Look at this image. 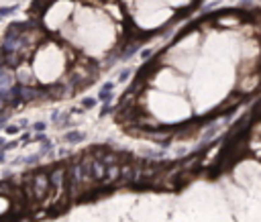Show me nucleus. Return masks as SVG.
Wrapping results in <instances>:
<instances>
[{
	"instance_id": "8",
	"label": "nucleus",
	"mask_w": 261,
	"mask_h": 222,
	"mask_svg": "<svg viewBox=\"0 0 261 222\" xmlns=\"http://www.w3.org/2000/svg\"><path fill=\"white\" fill-rule=\"evenodd\" d=\"M82 106H84L86 110L94 108V106H96V98H84V100H82Z\"/></svg>"
},
{
	"instance_id": "11",
	"label": "nucleus",
	"mask_w": 261,
	"mask_h": 222,
	"mask_svg": "<svg viewBox=\"0 0 261 222\" xmlns=\"http://www.w3.org/2000/svg\"><path fill=\"white\" fill-rule=\"evenodd\" d=\"M47 129L45 122H35V130H39V132H43V130Z\"/></svg>"
},
{
	"instance_id": "1",
	"label": "nucleus",
	"mask_w": 261,
	"mask_h": 222,
	"mask_svg": "<svg viewBox=\"0 0 261 222\" xmlns=\"http://www.w3.org/2000/svg\"><path fill=\"white\" fill-rule=\"evenodd\" d=\"M65 175H68V171H65L63 167H55V169H51V171H49V184H51V189L61 192V189L65 187Z\"/></svg>"
},
{
	"instance_id": "13",
	"label": "nucleus",
	"mask_w": 261,
	"mask_h": 222,
	"mask_svg": "<svg viewBox=\"0 0 261 222\" xmlns=\"http://www.w3.org/2000/svg\"><path fill=\"white\" fill-rule=\"evenodd\" d=\"M8 124H6V118L4 116H0V129H6Z\"/></svg>"
},
{
	"instance_id": "6",
	"label": "nucleus",
	"mask_w": 261,
	"mask_h": 222,
	"mask_svg": "<svg viewBox=\"0 0 261 222\" xmlns=\"http://www.w3.org/2000/svg\"><path fill=\"white\" fill-rule=\"evenodd\" d=\"M16 10H19V6H4V8H0V18L8 16V14H14Z\"/></svg>"
},
{
	"instance_id": "7",
	"label": "nucleus",
	"mask_w": 261,
	"mask_h": 222,
	"mask_svg": "<svg viewBox=\"0 0 261 222\" xmlns=\"http://www.w3.org/2000/svg\"><path fill=\"white\" fill-rule=\"evenodd\" d=\"M133 75V70H123L120 73H118V82L120 84H125V82H129V78Z\"/></svg>"
},
{
	"instance_id": "15",
	"label": "nucleus",
	"mask_w": 261,
	"mask_h": 222,
	"mask_svg": "<svg viewBox=\"0 0 261 222\" xmlns=\"http://www.w3.org/2000/svg\"><path fill=\"white\" fill-rule=\"evenodd\" d=\"M4 108H6V104H4V102H2V100H0V114H2V112H4Z\"/></svg>"
},
{
	"instance_id": "10",
	"label": "nucleus",
	"mask_w": 261,
	"mask_h": 222,
	"mask_svg": "<svg viewBox=\"0 0 261 222\" xmlns=\"http://www.w3.org/2000/svg\"><path fill=\"white\" fill-rule=\"evenodd\" d=\"M6 132H8V135H16V132H19V127H14V124H10V127H6Z\"/></svg>"
},
{
	"instance_id": "12",
	"label": "nucleus",
	"mask_w": 261,
	"mask_h": 222,
	"mask_svg": "<svg viewBox=\"0 0 261 222\" xmlns=\"http://www.w3.org/2000/svg\"><path fill=\"white\" fill-rule=\"evenodd\" d=\"M141 57L149 59V57H151V49H143V51H141Z\"/></svg>"
},
{
	"instance_id": "14",
	"label": "nucleus",
	"mask_w": 261,
	"mask_h": 222,
	"mask_svg": "<svg viewBox=\"0 0 261 222\" xmlns=\"http://www.w3.org/2000/svg\"><path fill=\"white\" fill-rule=\"evenodd\" d=\"M4 153H6V151H4V149H0V163L4 161Z\"/></svg>"
},
{
	"instance_id": "16",
	"label": "nucleus",
	"mask_w": 261,
	"mask_h": 222,
	"mask_svg": "<svg viewBox=\"0 0 261 222\" xmlns=\"http://www.w3.org/2000/svg\"><path fill=\"white\" fill-rule=\"evenodd\" d=\"M4 145H6V143H4V141L0 139V149H2V147H4Z\"/></svg>"
},
{
	"instance_id": "4",
	"label": "nucleus",
	"mask_w": 261,
	"mask_h": 222,
	"mask_svg": "<svg viewBox=\"0 0 261 222\" xmlns=\"http://www.w3.org/2000/svg\"><path fill=\"white\" fill-rule=\"evenodd\" d=\"M153 70H157V61L153 59V61H149V63H145L141 70H139V78H145L147 73H151Z\"/></svg>"
},
{
	"instance_id": "2",
	"label": "nucleus",
	"mask_w": 261,
	"mask_h": 222,
	"mask_svg": "<svg viewBox=\"0 0 261 222\" xmlns=\"http://www.w3.org/2000/svg\"><path fill=\"white\" fill-rule=\"evenodd\" d=\"M112 90H114V84L108 82L102 86V90H100V94H98V100H102L104 104H110L112 102Z\"/></svg>"
},
{
	"instance_id": "3",
	"label": "nucleus",
	"mask_w": 261,
	"mask_h": 222,
	"mask_svg": "<svg viewBox=\"0 0 261 222\" xmlns=\"http://www.w3.org/2000/svg\"><path fill=\"white\" fill-rule=\"evenodd\" d=\"M137 51H139V43L125 45V47H123V51H120V55H118V59H129V57H133Z\"/></svg>"
},
{
	"instance_id": "9",
	"label": "nucleus",
	"mask_w": 261,
	"mask_h": 222,
	"mask_svg": "<svg viewBox=\"0 0 261 222\" xmlns=\"http://www.w3.org/2000/svg\"><path fill=\"white\" fill-rule=\"evenodd\" d=\"M108 112H112V108H110V104H104L102 110H100V116H106Z\"/></svg>"
},
{
	"instance_id": "5",
	"label": "nucleus",
	"mask_w": 261,
	"mask_h": 222,
	"mask_svg": "<svg viewBox=\"0 0 261 222\" xmlns=\"http://www.w3.org/2000/svg\"><path fill=\"white\" fill-rule=\"evenodd\" d=\"M65 141H68V143H82V141H84V135H82L80 130H69L68 135H65Z\"/></svg>"
},
{
	"instance_id": "17",
	"label": "nucleus",
	"mask_w": 261,
	"mask_h": 222,
	"mask_svg": "<svg viewBox=\"0 0 261 222\" xmlns=\"http://www.w3.org/2000/svg\"><path fill=\"white\" fill-rule=\"evenodd\" d=\"M249 2H253V0H243V4H249Z\"/></svg>"
}]
</instances>
